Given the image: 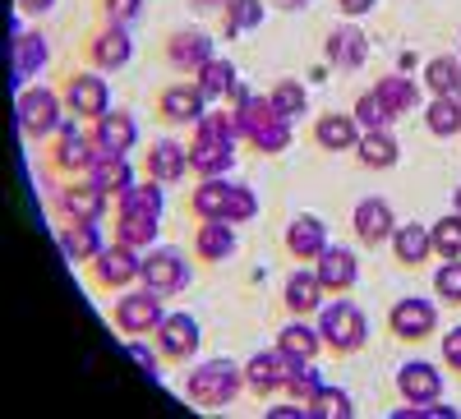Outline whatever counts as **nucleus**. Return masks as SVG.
Wrapping results in <instances>:
<instances>
[{
  "label": "nucleus",
  "instance_id": "obj_8",
  "mask_svg": "<svg viewBox=\"0 0 461 419\" xmlns=\"http://www.w3.org/2000/svg\"><path fill=\"white\" fill-rule=\"evenodd\" d=\"M130 56H134L130 28L102 23V28H93V32L84 37V60H88L93 69H121V65H130Z\"/></svg>",
  "mask_w": 461,
  "mask_h": 419
},
{
  "label": "nucleus",
  "instance_id": "obj_39",
  "mask_svg": "<svg viewBox=\"0 0 461 419\" xmlns=\"http://www.w3.org/2000/svg\"><path fill=\"white\" fill-rule=\"evenodd\" d=\"M425 125L434 138H452L461 134V97H434L425 106Z\"/></svg>",
  "mask_w": 461,
  "mask_h": 419
},
{
  "label": "nucleus",
  "instance_id": "obj_4",
  "mask_svg": "<svg viewBox=\"0 0 461 419\" xmlns=\"http://www.w3.org/2000/svg\"><path fill=\"white\" fill-rule=\"evenodd\" d=\"M60 97H65V106H69V116H79V120H102L106 111H111V88H106L102 74H93V69L65 74Z\"/></svg>",
  "mask_w": 461,
  "mask_h": 419
},
{
  "label": "nucleus",
  "instance_id": "obj_43",
  "mask_svg": "<svg viewBox=\"0 0 461 419\" xmlns=\"http://www.w3.org/2000/svg\"><path fill=\"white\" fill-rule=\"evenodd\" d=\"M267 102H273L277 116H286V120H300L304 111H310V93H304V84H295V79H277L273 93H267Z\"/></svg>",
  "mask_w": 461,
  "mask_h": 419
},
{
  "label": "nucleus",
  "instance_id": "obj_15",
  "mask_svg": "<svg viewBox=\"0 0 461 419\" xmlns=\"http://www.w3.org/2000/svg\"><path fill=\"white\" fill-rule=\"evenodd\" d=\"M51 162H56V171H65V175L88 171V166L97 162V143H93V134L74 129V125H60V129H56V147H51Z\"/></svg>",
  "mask_w": 461,
  "mask_h": 419
},
{
  "label": "nucleus",
  "instance_id": "obj_21",
  "mask_svg": "<svg viewBox=\"0 0 461 419\" xmlns=\"http://www.w3.org/2000/svg\"><path fill=\"white\" fill-rule=\"evenodd\" d=\"M93 143H97V152H121V157H130V147L139 143V120L130 111H106L102 120H93Z\"/></svg>",
  "mask_w": 461,
  "mask_h": 419
},
{
  "label": "nucleus",
  "instance_id": "obj_32",
  "mask_svg": "<svg viewBox=\"0 0 461 419\" xmlns=\"http://www.w3.org/2000/svg\"><path fill=\"white\" fill-rule=\"evenodd\" d=\"M162 231V217L152 212H115V240H125L134 249H152Z\"/></svg>",
  "mask_w": 461,
  "mask_h": 419
},
{
  "label": "nucleus",
  "instance_id": "obj_54",
  "mask_svg": "<svg viewBox=\"0 0 461 419\" xmlns=\"http://www.w3.org/2000/svg\"><path fill=\"white\" fill-rule=\"evenodd\" d=\"M125 346H130V355L139 360V369H148V373H158V360H162V355H152V351L143 346V341H139V336H130V341H125Z\"/></svg>",
  "mask_w": 461,
  "mask_h": 419
},
{
  "label": "nucleus",
  "instance_id": "obj_55",
  "mask_svg": "<svg viewBox=\"0 0 461 419\" xmlns=\"http://www.w3.org/2000/svg\"><path fill=\"white\" fill-rule=\"evenodd\" d=\"M378 5V0H337V10L346 14V19H360V14H369Z\"/></svg>",
  "mask_w": 461,
  "mask_h": 419
},
{
  "label": "nucleus",
  "instance_id": "obj_56",
  "mask_svg": "<svg viewBox=\"0 0 461 419\" xmlns=\"http://www.w3.org/2000/svg\"><path fill=\"white\" fill-rule=\"evenodd\" d=\"M51 5H56V0H19V10H23V14H47Z\"/></svg>",
  "mask_w": 461,
  "mask_h": 419
},
{
  "label": "nucleus",
  "instance_id": "obj_53",
  "mask_svg": "<svg viewBox=\"0 0 461 419\" xmlns=\"http://www.w3.org/2000/svg\"><path fill=\"white\" fill-rule=\"evenodd\" d=\"M263 415H267V419H310V401H295V397H291L286 406H267Z\"/></svg>",
  "mask_w": 461,
  "mask_h": 419
},
{
  "label": "nucleus",
  "instance_id": "obj_33",
  "mask_svg": "<svg viewBox=\"0 0 461 419\" xmlns=\"http://www.w3.org/2000/svg\"><path fill=\"white\" fill-rule=\"evenodd\" d=\"M162 203H167V184L162 180H134L121 199H115V212H152L162 217Z\"/></svg>",
  "mask_w": 461,
  "mask_h": 419
},
{
  "label": "nucleus",
  "instance_id": "obj_26",
  "mask_svg": "<svg viewBox=\"0 0 461 419\" xmlns=\"http://www.w3.org/2000/svg\"><path fill=\"white\" fill-rule=\"evenodd\" d=\"M356 157H360V166H369V171H393V166L402 162V143H397L393 129H365L360 143H356Z\"/></svg>",
  "mask_w": 461,
  "mask_h": 419
},
{
  "label": "nucleus",
  "instance_id": "obj_47",
  "mask_svg": "<svg viewBox=\"0 0 461 419\" xmlns=\"http://www.w3.org/2000/svg\"><path fill=\"white\" fill-rule=\"evenodd\" d=\"M429 236H434V254L438 258H461V212H447L429 226Z\"/></svg>",
  "mask_w": 461,
  "mask_h": 419
},
{
  "label": "nucleus",
  "instance_id": "obj_16",
  "mask_svg": "<svg viewBox=\"0 0 461 419\" xmlns=\"http://www.w3.org/2000/svg\"><path fill=\"white\" fill-rule=\"evenodd\" d=\"M203 106H208V97L194 84H167L158 93V116L167 125H199L203 120Z\"/></svg>",
  "mask_w": 461,
  "mask_h": 419
},
{
  "label": "nucleus",
  "instance_id": "obj_28",
  "mask_svg": "<svg viewBox=\"0 0 461 419\" xmlns=\"http://www.w3.org/2000/svg\"><path fill=\"white\" fill-rule=\"evenodd\" d=\"M88 180L102 189V194L121 199L134 184V166H130V157H121V152H97V162L88 166Z\"/></svg>",
  "mask_w": 461,
  "mask_h": 419
},
{
  "label": "nucleus",
  "instance_id": "obj_31",
  "mask_svg": "<svg viewBox=\"0 0 461 419\" xmlns=\"http://www.w3.org/2000/svg\"><path fill=\"white\" fill-rule=\"evenodd\" d=\"M277 351L286 355V360H319V351H323V336H319V327H310V323H286L282 332H277Z\"/></svg>",
  "mask_w": 461,
  "mask_h": 419
},
{
  "label": "nucleus",
  "instance_id": "obj_6",
  "mask_svg": "<svg viewBox=\"0 0 461 419\" xmlns=\"http://www.w3.org/2000/svg\"><path fill=\"white\" fill-rule=\"evenodd\" d=\"M93 281L102 290H130L134 281H143V254L125 240L106 245L97 258H93Z\"/></svg>",
  "mask_w": 461,
  "mask_h": 419
},
{
  "label": "nucleus",
  "instance_id": "obj_57",
  "mask_svg": "<svg viewBox=\"0 0 461 419\" xmlns=\"http://www.w3.org/2000/svg\"><path fill=\"white\" fill-rule=\"evenodd\" d=\"M189 10H199V14H208V10H226V0H189Z\"/></svg>",
  "mask_w": 461,
  "mask_h": 419
},
{
  "label": "nucleus",
  "instance_id": "obj_36",
  "mask_svg": "<svg viewBox=\"0 0 461 419\" xmlns=\"http://www.w3.org/2000/svg\"><path fill=\"white\" fill-rule=\"evenodd\" d=\"M374 93L383 97V106L393 111V120H402L406 111H415V102H420V88H415V79H406V74H383V79L374 84Z\"/></svg>",
  "mask_w": 461,
  "mask_h": 419
},
{
  "label": "nucleus",
  "instance_id": "obj_60",
  "mask_svg": "<svg viewBox=\"0 0 461 419\" xmlns=\"http://www.w3.org/2000/svg\"><path fill=\"white\" fill-rule=\"evenodd\" d=\"M456 97H461V93H456Z\"/></svg>",
  "mask_w": 461,
  "mask_h": 419
},
{
  "label": "nucleus",
  "instance_id": "obj_14",
  "mask_svg": "<svg viewBox=\"0 0 461 419\" xmlns=\"http://www.w3.org/2000/svg\"><path fill=\"white\" fill-rule=\"evenodd\" d=\"M323 56H328V65L332 69H360L365 60H369V37L356 28V23H337V28H328V37H323Z\"/></svg>",
  "mask_w": 461,
  "mask_h": 419
},
{
  "label": "nucleus",
  "instance_id": "obj_18",
  "mask_svg": "<svg viewBox=\"0 0 461 419\" xmlns=\"http://www.w3.org/2000/svg\"><path fill=\"white\" fill-rule=\"evenodd\" d=\"M314 277L323 281V290H328V295H346V290L356 286V277H360V263H356V254H351V249L328 245V249L314 258Z\"/></svg>",
  "mask_w": 461,
  "mask_h": 419
},
{
  "label": "nucleus",
  "instance_id": "obj_19",
  "mask_svg": "<svg viewBox=\"0 0 461 419\" xmlns=\"http://www.w3.org/2000/svg\"><path fill=\"white\" fill-rule=\"evenodd\" d=\"M282 245H286V254H291V258H300V263L319 258V254L328 249V221H319L314 212H300V217H291V226H286Z\"/></svg>",
  "mask_w": 461,
  "mask_h": 419
},
{
  "label": "nucleus",
  "instance_id": "obj_51",
  "mask_svg": "<svg viewBox=\"0 0 461 419\" xmlns=\"http://www.w3.org/2000/svg\"><path fill=\"white\" fill-rule=\"evenodd\" d=\"M397 419H456V410L443 406V397H434V401H406V406H397Z\"/></svg>",
  "mask_w": 461,
  "mask_h": 419
},
{
  "label": "nucleus",
  "instance_id": "obj_25",
  "mask_svg": "<svg viewBox=\"0 0 461 419\" xmlns=\"http://www.w3.org/2000/svg\"><path fill=\"white\" fill-rule=\"evenodd\" d=\"M236 166V147L230 143H212V138H189V171L199 180H217Z\"/></svg>",
  "mask_w": 461,
  "mask_h": 419
},
{
  "label": "nucleus",
  "instance_id": "obj_27",
  "mask_svg": "<svg viewBox=\"0 0 461 419\" xmlns=\"http://www.w3.org/2000/svg\"><path fill=\"white\" fill-rule=\"evenodd\" d=\"M102 231H97V221H60V254L69 263H93L102 254Z\"/></svg>",
  "mask_w": 461,
  "mask_h": 419
},
{
  "label": "nucleus",
  "instance_id": "obj_38",
  "mask_svg": "<svg viewBox=\"0 0 461 419\" xmlns=\"http://www.w3.org/2000/svg\"><path fill=\"white\" fill-rule=\"evenodd\" d=\"M425 88L434 97H456L461 93V56H434L425 65Z\"/></svg>",
  "mask_w": 461,
  "mask_h": 419
},
{
  "label": "nucleus",
  "instance_id": "obj_1",
  "mask_svg": "<svg viewBox=\"0 0 461 419\" xmlns=\"http://www.w3.org/2000/svg\"><path fill=\"white\" fill-rule=\"evenodd\" d=\"M245 388V369L240 364H230V360H208L199 364L194 373L185 378V397L189 406H199V410H221L240 397Z\"/></svg>",
  "mask_w": 461,
  "mask_h": 419
},
{
  "label": "nucleus",
  "instance_id": "obj_7",
  "mask_svg": "<svg viewBox=\"0 0 461 419\" xmlns=\"http://www.w3.org/2000/svg\"><path fill=\"white\" fill-rule=\"evenodd\" d=\"M143 286L148 290H158V295H180V290H189V258L180 254V249H158L152 245L148 254H143Z\"/></svg>",
  "mask_w": 461,
  "mask_h": 419
},
{
  "label": "nucleus",
  "instance_id": "obj_34",
  "mask_svg": "<svg viewBox=\"0 0 461 419\" xmlns=\"http://www.w3.org/2000/svg\"><path fill=\"white\" fill-rule=\"evenodd\" d=\"M226 175H217V180H199L194 189H189V212H194L199 221H226Z\"/></svg>",
  "mask_w": 461,
  "mask_h": 419
},
{
  "label": "nucleus",
  "instance_id": "obj_52",
  "mask_svg": "<svg viewBox=\"0 0 461 419\" xmlns=\"http://www.w3.org/2000/svg\"><path fill=\"white\" fill-rule=\"evenodd\" d=\"M443 364L461 373V323L452 332H443Z\"/></svg>",
  "mask_w": 461,
  "mask_h": 419
},
{
  "label": "nucleus",
  "instance_id": "obj_44",
  "mask_svg": "<svg viewBox=\"0 0 461 419\" xmlns=\"http://www.w3.org/2000/svg\"><path fill=\"white\" fill-rule=\"evenodd\" d=\"M310 419H356V401L341 388H319L310 401Z\"/></svg>",
  "mask_w": 461,
  "mask_h": 419
},
{
  "label": "nucleus",
  "instance_id": "obj_22",
  "mask_svg": "<svg viewBox=\"0 0 461 419\" xmlns=\"http://www.w3.org/2000/svg\"><path fill=\"white\" fill-rule=\"evenodd\" d=\"M323 281L314 277V268H300V272H291L286 277V290H282V304H286V314H295V318H314L319 309H323Z\"/></svg>",
  "mask_w": 461,
  "mask_h": 419
},
{
  "label": "nucleus",
  "instance_id": "obj_45",
  "mask_svg": "<svg viewBox=\"0 0 461 419\" xmlns=\"http://www.w3.org/2000/svg\"><path fill=\"white\" fill-rule=\"evenodd\" d=\"M194 138H212V143H230V147H240L236 116H230V111H203V120L194 125Z\"/></svg>",
  "mask_w": 461,
  "mask_h": 419
},
{
  "label": "nucleus",
  "instance_id": "obj_59",
  "mask_svg": "<svg viewBox=\"0 0 461 419\" xmlns=\"http://www.w3.org/2000/svg\"><path fill=\"white\" fill-rule=\"evenodd\" d=\"M452 212H461V184H456V194H452Z\"/></svg>",
  "mask_w": 461,
  "mask_h": 419
},
{
  "label": "nucleus",
  "instance_id": "obj_17",
  "mask_svg": "<svg viewBox=\"0 0 461 419\" xmlns=\"http://www.w3.org/2000/svg\"><path fill=\"white\" fill-rule=\"evenodd\" d=\"M106 199L111 194H102L93 180L65 184L60 194H56V212H60V221H102L106 217Z\"/></svg>",
  "mask_w": 461,
  "mask_h": 419
},
{
  "label": "nucleus",
  "instance_id": "obj_24",
  "mask_svg": "<svg viewBox=\"0 0 461 419\" xmlns=\"http://www.w3.org/2000/svg\"><path fill=\"white\" fill-rule=\"evenodd\" d=\"M360 134H365L360 120L346 116V111H328V116H319V125H314V143L323 152H351L360 143Z\"/></svg>",
  "mask_w": 461,
  "mask_h": 419
},
{
  "label": "nucleus",
  "instance_id": "obj_9",
  "mask_svg": "<svg viewBox=\"0 0 461 419\" xmlns=\"http://www.w3.org/2000/svg\"><path fill=\"white\" fill-rule=\"evenodd\" d=\"M388 327H393L397 341H411V346H415V341H429L438 332V309L429 299H420V295H406V299L393 304Z\"/></svg>",
  "mask_w": 461,
  "mask_h": 419
},
{
  "label": "nucleus",
  "instance_id": "obj_10",
  "mask_svg": "<svg viewBox=\"0 0 461 419\" xmlns=\"http://www.w3.org/2000/svg\"><path fill=\"white\" fill-rule=\"evenodd\" d=\"M152 336H158V355H162L167 364H185V360H194V355H199V341H203L199 323L189 318V314H167V318H162V327L152 332Z\"/></svg>",
  "mask_w": 461,
  "mask_h": 419
},
{
  "label": "nucleus",
  "instance_id": "obj_49",
  "mask_svg": "<svg viewBox=\"0 0 461 419\" xmlns=\"http://www.w3.org/2000/svg\"><path fill=\"white\" fill-rule=\"evenodd\" d=\"M254 217H258L254 189L249 184H226V221L236 226V221H254Z\"/></svg>",
  "mask_w": 461,
  "mask_h": 419
},
{
  "label": "nucleus",
  "instance_id": "obj_2",
  "mask_svg": "<svg viewBox=\"0 0 461 419\" xmlns=\"http://www.w3.org/2000/svg\"><path fill=\"white\" fill-rule=\"evenodd\" d=\"M319 336H323V351L332 355H356L365 351V341H369V318L356 309L351 299H337V304H323L319 309Z\"/></svg>",
  "mask_w": 461,
  "mask_h": 419
},
{
  "label": "nucleus",
  "instance_id": "obj_23",
  "mask_svg": "<svg viewBox=\"0 0 461 419\" xmlns=\"http://www.w3.org/2000/svg\"><path fill=\"white\" fill-rule=\"evenodd\" d=\"M397 397L402 401H434V397H443V373L429 360H406L397 369Z\"/></svg>",
  "mask_w": 461,
  "mask_h": 419
},
{
  "label": "nucleus",
  "instance_id": "obj_41",
  "mask_svg": "<svg viewBox=\"0 0 461 419\" xmlns=\"http://www.w3.org/2000/svg\"><path fill=\"white\" fill-rule=\"evenodd\" d=\"M263 14H267L263 0H226V10H221V32L236 37V32H245V28H258Z\"/></svg>",
  "mask_w": 461,
  "mask_h": 419
},
{
  "label": "nucleus",
  "instance_id": "obj_50",
  "mask_svg": "<svg viewBox=\"0 0 461 419\" xmlns=\"http://www.w3.org/2000/svg\"><path fill=\"white\" fill-rule=\"evenodd\" d=\"M434 295L461 309V258H443V268L434 272Z\"/></svg>",
  "mask_w": 461,
  "mask_h": 419
},
{
  "label": "nucleus",
  "instance_id": "obj_11",
  "mask_svg": "<svg viewBox=\"0 0 461 419\" xmlns=\"http://www.w3.org/2000/svg\"><path fill=\"white\" fill-rule=\"evenodd\" d=\"M167 65L180 69V74H199L208 60H212V37L203 28H176L167 37V47H162Z\"/></svg>",
  "mask_w": 461,
  "mask_h": 419
},
{
  "label": "nucleus",
  "instance_id": "obj_35",
  "mask_svg": "<svg viewBox=\"0 0 461 419\" xmlns=\"http://www.w3.org/2000/svg\"><path fill=\"white\" fill-rule=\"evenodd\" d=\"M47 65V37L37 28H23L14 37V79H32V74H42Z\"/></svg>",
  "mask_w": 461,
  "mask_h": 419
},
{
  "label": "nucleus",
  "instance_id": "obj_13",
  "mask_svg": "<svg viewBox=\"0 0 461 419\" xmlns=\"http://www.w3.org/2000/svg\"><path fill=\"white\" fill-rule=\"evenodd\" d=\"M143 175L162 180V184H180L189 175V143L176 138H152L143 147Z\"/></svg>",
  "mask_w": 461,
  "mask_h": 419
},
{
  "label": "nucleus",
  "instance_id": "obj_29",
  "mask_svg": "<svg viewBox=\"0 0 461 419\" xmlns=\"http://www.w3.org/2000/svg\"><path fill=\"white\" fill-rule=\"evenodd\" d=\"M194 254L203 263H226L230 254H236V226L230 221H199L194 226Z\"/></svg>",
  "mask_w": 461,
  "mask_h": 419
},
{
  "label": "nucleus",
  "instance_id": "obj_48",
  "mask_svg": "<svg viewBox=\"0 0 461 419\" xmlns=\"http://www.w3.org/2000/svg\"><path fill=\"white\" fill-rule=\"evenodd\" d=\"M143 10H148V0H97L102 23H115V28L139 23V19H143Z\"/></svg>",
  "mask_w": 461,
  "mask_h": 419
},
{
  "label": "nucleus",
  "instance_id": "obj_12",
  "mask_svg": "<svg viewBox=\"0 0 461 419\" xmlns=\"http://www.w3.org/2000/svg\"><path fill=\"white\" fill-rule=\"evenodd\" d=\"M351 231H356V240L360 245H388L393 236H397V212H393V203L388 199H360L356 203V212H351Z\"/></svg>",
  "mask_w": 461,
  "mask_h": 419
},
{
  "label": "nucleus",
  "instance_id": "obj_46",
  "mask_svg": "<svg viewBox=\"0 0 461 419\" xmlns=\"http://www.w3.org/2000/svg\"><path fill=\"white\" fill-rule=\"evenodd\" d=\"M351 116L360 120V129H393V111L383 106V97L374 93V88H365L360 97H356V111Z\"/></svg>",
  "mask_w": 461,
  "mask_h": 419
},
{
  "label": "nucleus",
  "instance_id": "obj_5",
  "mask_svg": "<svg viewBox=\"0 0 461 419\" xmlns=\"http://www.w3.org/2000/svg\"><path fill=\"white\" fill-rule=\"evenodd\" d=\"M19 129L28 134V138H47V134H56L60 129V116H65V97L60 93H51V88H23L19 93Z\"/></svg>",
  "mask_w": 461,
  "mask_h": 419
},
{
  "label": "nucleus",
  "instance_id": "obj_42",
  "mask_svg": "<svg viewBox=\"0 0 461 419\" xmlns=\"http://www.w3.org/2000/svg\"><path fill=\"white\" fill-rule=\"evenodd\" d=\"M245 147H254L258 157H277V152H286V147H291V120H286V116L267 120L258 134H249V138H245Z\"/></svg>",
  "mask_w": 461,
  "mask_h": 419
},
{
  "label": "nucleus",
  "instance_id": "obj_58",
  "mask_svg": "<svg viewBox=\"0 0 461 419\" xmlns=\"http://www.w3.org/2000/svg\"><path fill=\"white\" fill-rule=\"evenodd\" d=\"M273 5H277V10H286V14H295V10L310 5V0H273Z\"/></svg>",
  "mask_w": 461,
  "mask_h": 419
},
{
  "label": "nucleus",
  "instance_id": "obj_3",
  "mask_svg": "<svg viewBox=\"0 0 461 419\" xmlns=\"http://www.w3.org/2000/svg\"><path fill=\"white\" fill-rule=\"evenodd\" d=\"M162 318H167V314H162V295L148 290V286H139V290H130V295H121V299L111 304V327L121 332L125 341L158 332Z\"/></svg>",
  "mask_w": 461,
  "mask_h": 419
},
{
  "label": "nucleus",
  "instance_id": "obj_40",
  "mask_svg": "<svg viewBox=\"0 0 461 419\" xmlns=\"http://www.w3.org/2000/svg\"><path fill=\"white\" fill-rule=\"evenodd\" d=\"M323 388V378H319V369H314V360H286V397H295V401H314V392Z\"/></svg>",
  "mask_w": 461,
  "mask_h": 419
},
{
  "label": "nucleus",
  "instance_id": "obj_37",
  "mask_svg": "<svg viewBox=\"0 0 461 419\" xmlns=\"http://www.w3.org/2000/svg\"><path fill=\"white\" fill-rule=\"evenodd\" d=\"M194 88H199L208 102H217V97H230V93L240 88V79H236V65H230V60H221V56H212V60L199 69Z\"/></svg>",
  "mask_w": 461,
  "mask_h": 419
},
{
  "label": "nucleus",
  "instance_id": "obj_20",
  "mask_svg": "<svg viewBox=\"0 0 461 419\" xmlns=\"http://www.w3.org/2000/svg\"><path fill=\"white\" fill-rule=\"evenodd\" d=\"M245 388L254 392V397H277L282 388H286V355L282 351H258V355H249L245 360Z\"/></svg>",
  "mask_w": 461,
  "mask_h": 419
},
{
  "label": "nucleus",
  "instance_id": "obj_30",
  "mask_svg": "<svg viewBox=\"0 0 461 419\" xmlns=\"http://www.w3.org/2000/svg\"><path fill=\"white\" fill-rule=\"evenodd\" d=\"M393 254H397L402 268H425L429 258H438V254H434V236H429L420 221L397 226V236H393Z\"/></svg>",
  "mask_w": 461,
  "mask_h": 419
}]
</instances>
